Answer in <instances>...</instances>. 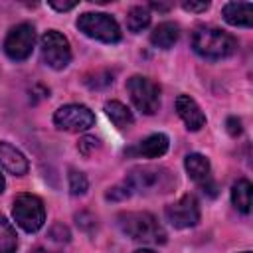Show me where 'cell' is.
<instances>
[{"instance_id":"1","label":"cell","mask_w":253,"mask_h":253,"mask_svg":"<svg viewBox=\"0 0 253 253\" xmlns=\"http://www.w3.org/2000/svg\"><path fill=\"white\" fill-rule=\"evenodd\" d=\"M192 47L206 59H223L235 53L237 40L217 28H198L192 36Z\"/></svg>"},{"instance_id":"2","label":"cell","mask_w":253,"mask_h":253,"mask_svg":"<svg viewBox=\"0 0 253 253\" xmlns=\"http://www.w3.org/2000/svg\"><path fill=\"white\" fill-rule=\"evenodd\" d=\"M119 227L130 239L144 243H164L166 233L158 219L148 211H126L119 215Z\"/></svg>"},{"instance_id":"3","label":"cell","mask_w":253,"mask_h":253,"mask_svg":"<svg viewBox=\"0 0 253 253\" xmlns=\"http://www.w3.org/2000/svg\"><path fill=\"white\" fill-rule=\"evenodd\" d=\"M130 192L138 194H158L168 192L174 186V176L166 168L156 166H138L132 168L125 180Z\"/></svg>"},{"instance_id":"4","label":"cell","mask_w":253,"mask_h":253,"mask_svg":"<svg viewBox=\"0 0 253 253\" xmlns=\"http://www.w3.org/2000/svg\"><path fill=\"white\" fill-rule=\"evenodd\" d=\"M77 28L93 38V40H99V42H105V43H115L121 40V28L117 24V20L109 14H103V12H85L77 18Z\"/></svg>"},{"instance_id":"5","label":"cell","mask_w":253,"mask_h":253,"mask_svg":"<svg viewBox=\"0 0 253 253\" xmlns=\"http://www.w3.org/2000/svg\"><path fill=\"white\" fill-rule=\"evenodd\" d=\"M126 91L130 95L132 105L144 113V115H154L160 107V87L148 77L142 75H132L126 81Z\"/></svg>"},{"instance_id":"6","label":"cell","mask_w":253,"mask_h":253,"mask_svg":"<svg viewBox=\"0 0 253 253\" xmlns=\"http://www.w3.org/2000/svg\"><path fill=\"white\" fill-rule=\"evenodd\" d=\"M12 215L16 219V223L26 229L28 233L38 231L43 221H45V210H43V202L34 196V194H20L14 200V208H12Z\"/></svg>"},{"instance_id":"7","label":"cell","mask_w":253,"mask_h":253,"mask_svg":"<svg viewBox=\"0 0 253 253\" xmlns=\"http://www.w3.org/2000/svg\"><path fill=\"white\" fill-rule=\"evenodd\" d=\"M42 59L51 69H63L71 61V47L63 34L49 30L42 38Z\"/></svg>"},{"instance_id":"8","label":"cell","mask_w":253,"mask_h":253,"mask_svg":"<svg viewBox=\"0 0 253 253\" xmlns=\"http://www.w3.org/2000/svg\"><path fill=\"white\" fill-rule=\"evenodd\" d=\"M34 43H36L34 26L32 24H18L8 32V36L4 40V51L10 59L22 61V59L30 57Z\"/></svg>"},{"instance_id":"9","label":"cell","mask_w":253,"mask_h":253,"mask_svg":"<svg viewBox=\"0 0 253 253\" xmlns=\"http://www.w3.org/2000/svg\"><path fill=\"white\" fill-rule=\"evenodd\" d=\"M53 123L61 130L79 132V130H87L89 126H93L95 115L85 105H63L55 111Z\"/></svg>"},{"instance_id":"10","label":"cell","mask_w":253,"mask_h":253,"mask_svg":"<svg viewBox=\"0 0 253 253\" xmlns=\"http://www.w3.org/2000/svg\"><path fill=\"white\" fill-rule=\"evenodd\" d=\"M164 213H166V219L170 221V225H174L178 229L194 227L200 221V206L192 194H186L178 202L166 206Z\"/></svg>"},{"instance_id":"11","label":"cell","mask_w":253,"mask_h":253,"mask_svg":"<svg viewBox=\"0 0 253 253\" xmlns=\"http://www.w3.org/2000/svg\"><path fill=\"white\" fill-rule=\"evenodd\" d=\"M184 166H186V172L190 174V178L204 192H208L210 196H215V190L217 188H215V182L211 178V166H210V160L204 154H198V152L188 154Z\"/></svg>"},{"instance_id":"12","label":"cell","mask_w":253,"mask_h":253,"mask_svg":"<svg viewBox=\"0 0 253 253\" xmlns=\"http://www.w3.org/2000/svg\"><path fill=\"white\" fill-rule=\"evenodd\" d=\"M176 111L188 130H200L206 125V115L190 95H180L176 99Z\"/></svg>"},{"instance_id":"13","label":"cell","mask_w":253,"mask_h":253,"mask_svg":"<svg viewBox=\"0 0 253 253\" xmlns=\"http://www.w3.org/2000/svg\"><path fill=\"white\" fill-rule=\"evenodd\" d=\"M0 164L6 172L14 174V176H24L28 172V160L26 156L16 148L12 146L10 142H0Z\"/></svg>"},{"instance_id":"14","label":"cell","mask_w":253,"mask_h":253,"mask_svg":"<svg viewBox=\"0 0 253 253\" xmlns=\"http://www.w3.org/2000/svg\"><path fill=\"white\" fill-rule=\"evenodd\" d=\"M223 20L231 26L249 28L253 24V4L251 2H227L221 10Z\"/></svg>"},{"instance_id":"15","label":"cell","mask_w":253,"mask_h":253,"mask_svg":"<svg viewBox=\"0 0 253 253\" xmlns=\"http://www.w3.org/2000/svg\"><path fill=\"white\" fill-rule=\"evenodd\" d=\"M168 144H170L168 136L162 134V132H156V134L146 136V138L136 146V154H140V156H144V158H158V156L166 154Z\"/></svg>"},{"instance_id":"16","label":"cell","mask_w":253,"mask_h":253,"mask_svg":"<svg viewBox=\"0 0 253 253\" xmlns=\"http://www.w3.org/2000/svg\"><path fill=\"white\" fill-rule=\"evenodd\" d=\"M178 36H180V32H178V26H176V24H172V22H162V24H158V26L152 30L150 42H152L156 47H160V49H170V47L178 42Z\"/></svg>"},{"instance_id":"17","label":"cell","mask_w":253,"mask_h":253,"mask_svg":"<svg viewBox=\"0 0 253 253\" xmlns=\"http://www.w3.org/2000/svg\"><path fill=\"white\" fill-rule=\"evenodd\" d=\"M251 182L249 180H237L231 188V202L233 206L241 211V213H249L251 211Z\"/></svg>"},{"instance_id":"18","label":"cell","mask_w":253,"mask_h":253,"mask_svg":"<svg viewBox=\"0 0 253 253\" xmlns=\"http://www.w3.org/2000/svg\"><path fill=\"white\" fill-rule=\"evenodd\" d=\"M105 113H107V117L115 123V126H119V128H125V126H128V125H132V121H134V117H132V113L128 111V107L123 105V103H119V101H109V103H105Z\"/></svg>"},{"instance_id":"19","label":"cell","mask_w":253,"mask_h":253,"mask_svg":"<svg viewBox=\"0 0 253 253\" xmlns=\"http://www.w3.org/2000/svg\"><path fill=\"white\" fill-rule=\"evenodd\" d=\"M150 24V12L144 6H132L126 14V28L134 34L142 32Z\"/></svg>"},{"instance_id":"20","label":"cell","mask_w":253,"mask_h":253,"mask_svg":"<svg viewBox=\"0 0 253 253\" xmlns=\"http://www.w3.org/2000/svg\"><path fill=\"white\" fill-rule=\"evenodd\" d=\"M18 237L10 221H6L4 215H0V253H16Z\"/></svg>"},{"instance_id":"21","label":"cell","mask_w":253,"mask_h":253,"mask_svg":"<svg viewBox=\"0 0 253 253\" xmlns=\"http://www.w3.org/2000/svg\"><path fill=\"white\" fill-rule=\"evenodd\" d=\"M87 188H89L87 176L83 172H79V170H71L69 172V192L73 196H81V194L87 192Z\"/></svg>"},{"instance_id":"22","label":"cell","mask_w":253,"mask_h":253,"mask_svg":"<svg viewBox=\"0 0 253 253\" xmlns=\"http://www.w3.org/2000/svg\"><path fill=\"white\" fill-rule=\"evenodd\" d=\"M85 83H87L91 89H101V87H107V85H111V83H113V75H111V73H107V71H97L95 75L87 77V79H85Z\"/></svg>"},{"instance_id":"23","label":"cell","mask_w":253,"mask_h":253,"mask_svg":"<svg viewBox=\"0 0 253 253\" xmlns=\"http://www.w3.org/2000/svg\"><path fill=\"white\" fill-rule=\"evenodd\" d=\"M99 146H101V142H99V138H95V136H83V138L77 142V148H79V152H81L83 156H91V152H95Z\"/></svg>"},{"instance_id":"24","label":"cell","mask_w":253,"mask_h":253,"mask_svg":"<svg viewBox=\"0 0 253 253\" xmlns=\"http://www.w3.org/2000/svg\"><path fill=\"white\" fill-rule=\"evenodd\" d=\"M132 192L128 190V186L126 184H123V186H115V188H111L109 192H107V200H125V198H128Z\"/></svg>"},{"instance_id":"25","label":"cell","mask_w":253,"mask_h":253,"mask_svg":"<svg viewBox=\"0 0 253 253\" xmlns=\"http://www.w3.org/2000/svg\"><path fill=\"white\" fill-rule=\"evenodd\" d=\"M49 237H53V239H57V241H69V231H67L65 225L55 223V225L49 229Z\"/></svg>"},{"instance_id":"26","label":"cell","mask_w":253,"mask_h":253,"mask_svg":"<svg viewBox=\"0 0 253 253\" xmlns=\"http://www.w3.org/2000/svg\"><path fill=\"white\" fill-rule=\"evenodd\" d=\"M182 8L188 10V12H204V10L210 8V2H192L190 0V2H184Z\"/></svg>"},{"instance_id":"27","label":"cell","mask_w":253,"mask_h":253,"mask_svg":"<svg viewBox=\"0 0 253 253\" xmlns=\"http://www.w3.org/2000/svg\"><path fill=\"white\" fill-rule=\"evenodd\" d=\"M225 125H227V132H229L231 136H237V134L241 132V121H239V119H235V117H229Z\"/></svg>"},{"instance_id":"28","label":"cell","mask_w":253,"mask_h":253,"mask_svg":"<svg viewBox=\"0 0 253 253\" xmlns=\"http://www.w3.org/2000/svg\"><path fill=\"white\" fill-rule=\"evenodd\" d=\"M77 225H81V227L89 229V227H93V225H95V217H93V215H89V213H79V215H77Z\"/></svg>"},{"instance_id":"29","label":"cell","mask_w":253,"mask_h":253,"mask_svg":"<svg viewBox=\"0 0 253 253\" xmlns=\"http://www.w3.org/2000/svg\"><path fill=\"white\" fill-rule=\"evenodd\" d=\"M49 6L51 8H55V10H59V12H65V10H71V8H75L77 6V2H49Z\"/></svg>"},{"instance_id":"30","label":"cell","mask_w":253,"mask_h":253,"mask_svg":"<svg viewBox=\"0 0 253 253\" xmlns=\"http://www.w3.org/2000/svg\"><path fill=\"white\" fill-rule=\"evenodd\" d=\"M152 8H154V10H162V12H166V10L170 8V4H156V2H154Z\"/></svg>"},{"instance_id":"31","label":"cell","mask_w":253,"mask_h":253,"mask_svg":"<svg viewBox=\"0 0 253 253\" xmlns=\"http://www.w3.org/2000/svg\"><path fill=\"white\" fill-rule=\"evenodd\" d=\"M134 253H154V251L152 249H136Z\"/></svg>"},{"instance_id":"32","label":"cell","mask_w":253,"mask_h":253,"mask_svg":"<svg viewBox=\"0 0 253 253\" xmlns=\"http://www.w3.org/2000/svg\"><path fill=\"white\" fill-rule=\"evenodd\" d=\"M4 192V178H2V174H0V194Z\"/></svg>"},{"instance_id":"33","label":"cell","mask_w":253,"mask_h":253,"mask_svg":"<svg viewBox=\"0 0 253 253\" xmlns=\"http://www.w3.org/2000/svg\"><path fill=\"white\" fill-rule=\"evenodd\" d=\"M241 253H251V251H241Z\"/></svg>"}]
</instances>
